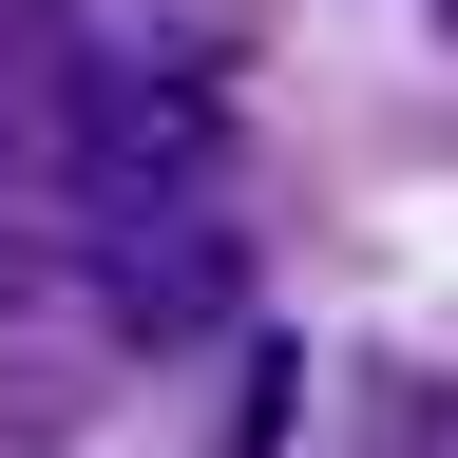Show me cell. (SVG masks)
Instances as JSON below:
<instances>
[{
	"mask_svg": "<svg viewBox=\"0 0 458 458\" xmlns=\"http://www.w3.org/2000/svg\"><path fill=\"white\" fill-rule=\"evenodd\" d=\"M77 267H96V306L114 325H153V344H191L249 306V229L229 210H134V229H77Z\"/></svg>",
	"mask_w": 458,
	"mask_h": 458,
	"instance_id": "6da1fadb",
	"label": "cell"
}]
</instances>
